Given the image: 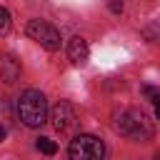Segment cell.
I'll use <instances>...</instances> for the list:
<instances>
[{
	"label": "cell",
	"mask_w": 160,
	"mask_h": 160,
	"mask_svg": "<svg viewBox=\"0 0 160 160\" xmlns=\"http://www.w3.org/2000/svg\"><path fill=\"white\" fill-rule=\"evenodd\" d=\"M18 115L28 128H40L48 122V100L40 90H25L18 98Z\"/></svg>",
	"instance_id": "obj_1"
},
{
	"label": "cell",
	"mask_w": 160,
	"mask_h": 160,
	"mask_svg": "<svg viewBox=\"0 0 160 160\" xmlns=\"http://www.w3.org/2000/svg\"><path fill=\"white\" fill-rule=\"evenodd\" d=\"M115 130L130 140H150L152 138V122L142 110H122L115 118Z\"/></svg>",
	"instance_id": "obj_2"
},
{
	"label": "cell",
	"mask_w": 160,
	"mask_h": 160,
	"mask_svg": "<svg viewBox=\"0 0 160 160\" xmlns=\"http://www.w3.org/2000/svg\"><path fill=\"white\" fill-rule=\"evenodd\" d=\"M68 155H70V160H102L105 158V145H102L100 138L82 132V135H75L70 140Z\"/></svg>",
	"instance_id": "obj_3"
},
{
	"label": "cell",
	"mask_w": 160,
	"mask_h": 160,
	"mask_svg": "<svg viewBox=\"0 0 160 160\" xmlns=\"http://www.w3.org/2000/svg\"><path fill=\"white\" fill-rule=\"evenodd\" d=\"M25 32H28L35 42H40L45 50H50V52H55V50L60 48V32H58L50 22H45V20H30L28 28H25Z\"/></svg>",
	"instance_id": "obj_4"
},
{
	"label": "cell",
	"mask_w": 160,
	"mask_h": 160,
	"mask_svg": "<svg viewBox=\"0 0 160 160\" xmlns=\"http://www.w3.org/2000/svg\"><path fill=\"white\" fill-rule=\"evenodd\" d=\"M50 122H52V128L58 132H70L75 128V122H78V112H75V108L68 100H60L50 110Z\"/></svg>",
	"instance_id": "obj_5"
},
{
	"label": "cell",
	"mask_w": 160,
	"mask_h": 160,
	"mask_svg": "<svg viewBox=\"0 0 160 160\" xmlns=\"http://www.w3.org/2000/svg\"><path fill=\"white\" fill-rule=\"evenodd\" d=\"M88 55H90L88 40H82L80 35L70 38V42H68V58H70V60H72L75 65H82V62L88 60Z\"/></svg>",
	"instance_id": "obj_6"
},
{
	"label": "cell",
	"mask_w": 160,
	"mask_h": 160,
	"mask_svg": "<svg viewBox=\"0 0 160 160\" xmlns=\"http://www.w3.org/2000/svg\"><path fill=\"white\" fill-rule=\"evenodd\" d=\"M0 78L2 82L12 85L18 78H20V62L12 58V55H0Z\"/></svg>",
	"instance_id": "obj_7"
},
{
	"label": "cell",
	"mask_w": 160,
	"mask_h": 160,
	"mask_svg": "<svg viewBox=\"0 0 160 160\" xmlns=\"http://www.w3.org/2000/svg\"><path fill=\"white\" fill-rule=\"evenodd\" d=\"M38 150L40 152H45V155H55L58 152V145H55V140H50V138H38Z\"/></svg>",
	"instance_id": "obj_8"
},
{
	"label": "cell",
	"mask_w": 160,
	"mask_h": 160,
	"mask_svg": "<svg viewBox=\"0 0 160 160\" xmlns=\"http://www.w3.org/2000/svg\"><path fill=\"white\" fill-rule=\"evenodd\" d=\"M10 32V12L5 5H0V35H8Z\"/></svg>",
	"instance_id": "obj_9"
},
{
	"label": "cell",
	"mask_w": 160,
	"mask_h": 160,
	"mask_svg": "<svg viewBox=\"0 0 160 160\" xmlns=\"http://www.w3.org/2000/svg\"><path fill=\"white\" fill-rule=\"evenodd\" d=\"M142 90H145V95L152 98V102H155V115H158V120H160V92H158L155 88H150V85H145Z\"/></svg>",
	"instance_id": "obj_10"
},
{
	"label": "cell",
	"mask_w": 160,
	"mask_h": 160,
	"mask_svg": "<svg viewBox=\"0 0 160 160\" xmlns=\"http://www.w3.org/2000/svg\"><path fill=\"white\" fill-rule=\"evenodd\" d=\"M110 10H112V12L118 15V12L122 10V2H120V0H110Z\"/></svg>",
	"instance_id": "obj_11"
},
{
	"label": "cell",
	"mask_w": 160,
	"mask_h": 160,
	"mask_svg": "<svg viewBox=\"0 0 160 160\" xmlns=\"http://www.w3.org/2000/svg\"><path fill=\"white\" fill-rule=\"evenodd\" d=\"M5 140V128H0V142Z\"/></svg>",
	"instance_id": "obj_12"
},
{
	"label": "cell",
	"mask_w": 160,
	"mask_h": 160,
	"mask_svg": "<svg viewBox=\"0 0 160 160\" xmlns=\"http://www.w3.org/2000/svg\"><path fill=\"white\" fill-rule=\"evenodd\" d=\"M158 160H160V152H158Z\"/></svg>",
	"instance_id": "obj_13"
}]
</instances>
